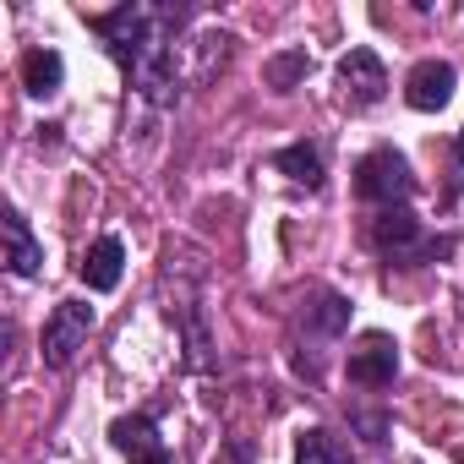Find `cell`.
<instances>
[{"instance_id": "obj_14", "label": "cell", "mask_w": 464, "mask_h": 464, "mask_svg": "<svg viewBox=\"0 0 464 464\" xmlns=\"http://www.w3.org/2000/svg\"><path fill=\"white\" fill-rule=\"evenodd\" d=\"M306 72H312L306 50H285V55H274V61H268V82H274L279 93H290V88H295V82H301Z\"/></svg>"}, {"instance_id": "obj_5", "label": "cell", "mask_w": 464, "mask_h": 464, "mask_svg": "<svg viewBox=\"0 0 464 464\" xmlns=\"http://www.w3.org/2000/svg\"><path fill=\"white\" fill-rule=\"evenodd\" d=\"M393 377H399V344L388 334H361V344L350 350V382L388 388Z\"/></svg>"}, {"instance_id": "obj_6", "label": "cell", "mask_w": 464, "mask_h": 464, "mask_svg": "<svg viewBox=\"0 0 464 464\" xmlns=\"http://www.w3.org/2000/svg\"><path fill=\"white\" fill-rule=\"evenodd\" d=\"M372 241L388 252V257H426L431 241H426V229L410 208H382L377 224H372Z\"/></svg>"}, {"instance_id": "obj_17", "label": "cell", "mask_w": 464, "mask_h": 464, "mask_svg": "<svg viewBox=\"0 0 464 464\" xmlns=\"http://www.w3.org/2000/svg\"><path fill=\"white\" fill-rule=\"evenodd\" d=\"M131 464H169V453H164V448H153V453H137Z\"/></svg>"}, {"instance_id": "obj_16", "label": "cell", "mask_w": 464, "mask_h": 464, "mask_svg": "<svg viewBox=\"0 0 464 464\" xmlns=\"http://www.w3.org/2000/svg\"><path fill=\"white\" fill-rule=\"evenodd\" d=\"M218 464H252V442H241V437H236V442L218 453Z\"/></svg>"}, {"instance_id": "obj_1", "label": "cell", "mask_w": 464, "mask_h": 464, "mask_svg": "<svg viewBox=\"0 0 464 464\" xmlns=\"http://www.w3.org/2000/svg\"><path fill=\"white\" fill-rule=\"evenodd\" d=\"M180 23H186V12H175V6H121V12L93 17L110 55L126 66V77L153 104L175 99V28Z\"/></svg>"}, {"instance_id": "obj_8", "label": "cell", "mask_w": 464, "mask_h": 464, "mask_svg": "<svg viewBox=\"0 0 464 464\" xmlns=\"http://www.w3.org/2000/svg\"><path fill=\"white\" fill-rule=\"evenodd\" d=\"M0 229H6V268H12L17 279H34V274L44 268V246L34 241L28 218H23L17 208H6V218H0Z\"/></svg>"}, {"instance_id": "obj_12", "label": "cell", "mask_w": 464, "mask_h": 464, "mask_svg": "<svg viewBox=\"0 0 464 464\" xmlns=\"http://www.w3.org/2000/svg\"><path fill=\"white\" fill-rule=\"evenodd\" d=\"M110 442H115L121 453H131V459H137V453H153V448H164L148 415H121V420H110Z\"/></svg>"}, {"instance_id": "obj_9", "label": "cell", "mask_w": 464, "mask_h": 464, "mask_svg": "<svg viewBox=\"0 0 464 464\" xmlns=\"http://www.w3.org/2000/svg\"><path fill=\"white\" fill-rule=\"evenodd\" d=\"M121 268H126V246H121V236H99V241L88 246V257H82V285L104 295V290L121 285Z\"/></svg>"}, {"instance_id": "obj_7", "label": "cell", "mask_w": 464, "mask_h": 464, "mask_svg": "<svg viewBox=\"0 0 464 464\" xmlns=\"http://www.w3.org/2000/svg\"><path fill=\"white\" fill-rule=\"evenodd\" d=\"M448 99H453V66H448V61H420V66L404 77V104H410V110H426V115H431V110H442Z\"/></svg>"}, {"instance_id": "obj_11", "label": "cell", "mask_w": 464, "mask_h": 464, "mask_svg": "<svg viewBox=\"0 0 464 464\" xmlns=\"http://www.w3.org/2000/svg\"><path fill=\"white\" fill-rule=\"evenodd\" d=\"M295 186H306V191H317L323 186V153L312 148V142H290V148H279V159H274Z\"/></svg>"}, {"instance_id": "obj_15", "label": "cell", "mask_w": 464, "mask_h": 464, "mask_svg": "<svg viewBox=\"0 0 464 464\" xmlns=\"http://www.w3.org/2000/svg\"><path fill=\"white\" fill-rule=\"evenodd\" d=\"M197 44H202V50H197V55H202V61H197V77H208L213 66H224V55H229V39H224V34H202Z\"/></svg>"}, {"instance_id": "obj_3", "label": "cell", "mask_w": 464, "mask_h": 464, "mask_svg": "<svg viewBox=\"0 0 464 464\" xmlns=\"http://www.w3.org/2000/svg\"><path fill=\"white\" fill-rule=\"evenodd\" d=\"M93 334V306L88 301H61L44 323V366H72L77 350Z\"/></svg>"}, {"instance_id": "obj_2", "label": "cell", "mask_w": 464, "mask_h": 464, "mask_svg": "<svg viewBox=\"0 0 464 464\" xmlns=\"http://www.w3.org/2000/svg\"><path fill=\"white\" fill-rule=\"evenodd\" d=\"M355 191L366 202H382V208H404V197L415 191V175H410V159L399 148H372L361 164H355Z\"/></svg>"}, {"instance_id": "obj_4", "label": "cell", "mask_w": 464, "mask_h": 464, "mask_svg": "<svg viewBox=\"0 0 464 464\" xmlns=\"http://www.w3.org/2000/svg\"><path fill=\"white\" fill-rule=\"evenodd\" d=\"M339 93H344V104L350 110H372L382 93H388V72H382V61H377V50H350V55H339Z\"/></svg>"}, {"instance_id": "obj_13", "label": "cell", "mask_w": 464, "mask_h": 464, "mask_svg": "<svg viewBox=\"0 0 464 464\" xmlns=\"http://www.w3.org/2000/svg\"><path fill=\"white\" fill-rule=\"evenodd\" d=\"M295 464H350V448H344L334 431L312 426V431L295 437Z\"/></svg>"}, {"instance_id": "obj_10", "label": "cell", "mask_w": 464, "mask_h": 464, "mask_svg": "<svg viewBox=\"0 0 464 464\" xmlns=\"http://www.w3.org/2000/svg\"><path fill=\"white\" fill-rule=\"evenodd\" d=\"M61 77H66V61H61L55 50H28V61H23V88H28L34 99H55V93H61Z\"/></svg>"}]
</instances>
